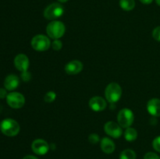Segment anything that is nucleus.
<instances>
[{
  "instance_id": "obj_1",
  "label": "nucleus",
  "mask_w": 160,
  "mask_h": 159,
  "mask_svg": "<svg viewBox=\"0 0 160 159\" xmlns=\"http://www.w3.org/2000/svg\"><path fill=\"white\" fill-rule=\"evenodd\" d=\"M0 129L2 132L7 137H15L20 132V125L16 120L6 118L2 121Z\"/></svg>"
},
{
  "instance_id": "obj_2",
  "label": "nucleus",
  "mask_w": 160,
  "mask_h": 159,
  "mask_svg": "<svg viewBox=\"0 0 160 159\" xmlns=\"http://www.w3.org/2000/svg\"><path fill=\"white\" fill-rule=\"evenodd\" d=\"M66 27L63 23L58 20H53L48 24L46 27V32L49 37L54 39H59L63 36Z\"/></svg>"
},
{
  "instance_id": "obj_3",
  "label": "nucleus",
  "mask_w": 160,
  "mask_h": 159,
  "mask_svg": "<svg viewBox=\"0 0 160 159\" xmlns=\"http://www.w3.org/2000/svg\"><path fill=\"white\" fill-rule=\"evenodd\" d=\"M122 95V89L117 83H111L105 90V96L106 100L111 104L117 102Z\"/></svg>"
},
{
  "instance_id": "obj_4",
  "label": "nucleus",
  "mask_w": 160,
  "mask_h": 159,
  "mask_svg": "<svg viewBox=\"0 0 160 159\" xmlns=\"http://www.w3.org/2000/svg\"><path fill=\"white\" fill-rule=\"evenodd\" d=\"M63 12L64 9L62 5L56 2L52 3L45 8V11H44V17L47 20H53L59 18L61 16H62Z\"/></svg>"
},
{
  "instance_id": "obj_5",
  "label": "nucleus",
  "mask_w": 160,
  "mask_h": 159,
  "mask_svg": "<svg viewBox=\"0 0 160 159\" xmlns=\"http://www.w3.org/2000/svg\"><path fill=\"white\" fill-rule=\"evenodd\" d=\"M31 46L34 50L38 51H46L51 45V41L47 36L43 34L35 35L31 40Z\"/></svg>"
},
{
  "instance_id": "obj_6",
  "label": "nucleus",
  "mask_w": 160,
  "mask_h": 159,
  "mask_svg": "<svg viewBox=\"0 0 160 159\" xmlns=\"http://www.w3.org/2000/svg\"><path fill=\"white\" fill-rule=\"evenodd\" d=\"M134 116L132 111L129 108H123L119 112L117 115L118 124L122 128L131 127L134 122Z\"/></svg>"
},
{
  "instance_id": "obj_7",
  "label": "nucleus",
  "mask_w": 160,
  "mask_h": 159,
  "mask_svg": "<svg viewBox=\"0 0 160 159\" xmlns=\"http://www.w3.org/2000/svg\"><path fill=\"white\" fill-rule=\"evenodd\" d=\"M6 102L12 108H20L25 104V98L18 92H11L6 96Z\"/></svg>"
},
{
  "instance_id": "obj_8",
  "label": "nucleus",
  "mask_w": 160,
  "mask_h": 159,
  "mask_svg": "<svg viewBox=\"0 0 160 159\" xmlns=\"http://www.w3.org/2000/svg\"><path fill=\"white\" fill-rule=\"evenodd\" d=\"M104 130L107 135L113 137V138H119L123 134L122 127L117 123L114 122L109 121L105 124Z\"/></svg>"
},
{
  "instance_id": "obj_9",
  "label": "nucleus",
  "mask_w": 160,
  "mask_h": 159,
  "mask_svg": "<svg viewBox=\"0 0 160 159\" xmlns=\"http://www.w3.org/2000/svg\"><path fill=\"white\" fill-rule=\"evenodd\" d=\"M31 148L34 154L38 155H44L49 150V146L45 140L42 139H37L34 140L31 144Z\"/></svg>"
},
{
  "instance_id": "obj_10",
  "label": "nucleus",
  "mask_w": 160,
  "mask_h": 159,
  "mask_svg": "<svg viewBox=\"0 0 160 159\" xmlns=\"http://www.w3.org/2000/svg\"><path fill=\"white\" fill-rule=\"evenodd\" d=\"M14 65L15 67L22 73V72L28 71L29 67L30 62L28 56L24 54H19L14 59Z\"/></svg>"
},
{
  "instance_id": "obj_11",
  "label": "nucleus",
  "mask_w": 160,
  "mask_h": 159,
  "mask_svg": "<svg viewBox=\"0 0 160 159\" xmlns=\"http://www.w3.org/2000/svg\"><path fill=\"white\" fill-rule=\"evenodd\" d=\"M106 101L104 98L99 96L93 97L89 101V106L91 109L95 112H102L106 108Z\"/></svg>"
},
{
  "instance_id": "obj_12",
  "label": "nucleus",
  "mask_w": 160,
  "mask_h": 159,
  "mask_svg": "<svg viewBox=\"0 0 160 159\" xmlns=\"http://www.w3.org/2000/svg\"><path fill=\"white\" fill-rule=\"evenodd\" d=\"M83 70L82 62L78 60L70 61L66 65L65 71L67 74L76 75L78 74Z\"/></svg>"
},
{
  "instance_id": "obj_13",
  "label": "nucleus",
  "mask_w": 160,
  "mask_h": 159,
  "mask_svg": "<svg viewBox=\"0 0 160 159\" xmlns=\"http://www.w3.org/2000/svg\"><path fill=\"white\" fill-rule=\"evenodd\" d=\"M147 110L148 113L156 117L160 116V100L158 98H152L149 100L147 104Z\"/></svg>"
},
{
  "instance_id": "obj_14",
  "label": "nucleus",
  "mask_w": 160,
  "mask_h": 159,
  "mask_svg": "<svg viewBox=\"0 0 160 159\" xmlns=\"http://www.w3.org/2000/svg\"><path fill=\"white\" fill-rule=\"evenodd\" d=\"M20 84V80H19L18 76L16 75L10 74L7 76L5 79L4 81V86L6 87V90H13Z\"/></svg>"
},
{
  "instance_id": "obj_15",
  "label": "nucleus",
  "mask_w": 160,
  "mask_h": 159,
  "mask_svg": "<svg viewBox=\"0 0 160 159\" xmlns=\"http://www.w3.org/2000/svg\"><path fill=\"white\" fill-rule=\"evenodd\" d=\"M100 146H101V149L102 150L103 152L106 153V154H112L115 151L116 148L115 143L108 137H104L101 140Z\"/></svg>"
},
{
  "instance_id": "obj_16",
  "label": "nucleus",
  "mask_w": 160,
  "mask_h": 159,
  "mask_svg": "<svg viewBox=\"0 0 160 159\" xmlns=\"http://www.w3.org/2000/svg\"><path fill=\"white\" fill-rule=\"evenodd\" d=\"M124 137L126 140L129 142H132L135 140L138 137V132L135 129L131 127L127 128L124 132Z\"/></svg>"
},
{
  "instance_id": "obj_17",
  "label": "nucleus",
  "mask_w": 160,
  "mask_h": 159,
  "mask_svg": "<svg viewBox=\"0 0 160 159\" xmlns=\"http://www.w3.org/2000/svg\"><path fill=\"white\" fill-rule=\"evenodd\" d=\"M120 6L123 10L131 11L135 6L134 0H120Z\"/></svg>"
},
{
  "instance_id": "obj_18",
  "label": "nucleus",
  "mask_w": 160,
  "mask_h": 159,
  "mask_svg": "<svg viewBox=\"0 0 160 159\" xmlns=\"http://www.w3.org/2000/svg\"><path fill=\"white\" fill-rule=\"evenodd\" d=\"M120 159H136V153L131 149H126L120 153Z\"/></svg>"
},
{
  "instance_id": "obj_19",
  "label": "nucleus",
  "mask_w": 160,
  "mask_h": 159,
  "mask_svg": "<svg viewBox=\"0 0 160 159\" xmlns=\"http://www.w3.org/2000/svg\"><path fill=\"white\" fill-rule=\"evenodd\" d=\"M56 98V94L54 91H48L45 94L44 97V101L47 103H51L55 101Z\"/></svg>"
},
{
  "instance_id": "obj_20",
  "label": "nucleus",
  "mask_w": 160,
  "mask_h": 159,
  "mask_svg": "<svg viewBox=\"0 0 160 159\" xmlns=\"http://www.w3.org/2000/svg\"><path fill=\"white\" fill-rule=\"evenodd\" d=\"M52 47L53 50H56V51H59L62 48V44L59 39H56L54 40V41L52 43Z\"/></svg>"
},
{
  "instance_id": "obj_21",
  "label": "nucleus",
  "mask_w": 160,
  "mask_h": 159,
  "mask_svg": "<svg viewBox=\"0 0 160 159\" xmlns=\"http://www.w3.org/2000/svg\"><path fill=\"white\" fill-rule=\"evenodd\" d=\"M152 147L156 151L160 153V136L154 139L152 142Z\"/></svg>"
},
{
  "instance_id": "obj_22",
  "label": "nucleus",
  "mask_w": 160,
  "mask_h": 159,
  "mask_svg": "<svg viewBox=\"0 0 160 159\" xmlns=\"http://www.w3.org/2000/svg\"><path fill=\"white\" fill-rule=\"evenodd\" d=\"M152 37L155 40L160 42V26H157L153 30Z\"/></svg>"
},
{
  "instance_id": "obj_23",
  "label": "nucleus",
  "mask_w": 160,
  "mask_h": 159,
  "mask_svg": "<svg viewBox=\"0 0 160 159\" xmlns=\"http://www.w3.org/2000/svg\"><path fill=\"white\" fill-rule=\"evenodd\" d=\"M144 159H160V157L154 152H148L144 157Z\"/></svg>"
},
{
  "instance_id": "obj_24",
  "label": "nucleus",
  "mask_w": 160,
  "mask_h": 159,
  "mask_svg": "<svg viewBox=\"0 0 160 159\" xmlns=\"http://www.w3.org/2000/svg\"><path fill=\"white\" fill-rule=\"evenodd\" d=\"M88 140L92 143H97L98 141H99V137H98L97 134L92 133L89 136Z\"/></svg>"
},
{
  "instance_id": "obj_25",
  "label": "nucleus",
  "mask_w": 160,
  "mask_h": 159,
  "mask_svg": "<svg viewBox=\"0 0 160 159\" xmlns=\"http://www.w3.org/2000/svg\"><path fill=\"white\" fill-rule=\"evenodd\" d=\"M21 78L23 81H29L31 79V73L28 71L22 72L21 73Z\"/></svg>"
},
{
  "instance_id": "obj_26",
  "label": "nucleus",
  "mask_w": 160,
  "mask_h": 159,
  "mask_svg": "<svg viewBox=\"0 0 160 159\" xmlns=\"http://www.w3.org/2000/svg\"><path fill=\"white\" fill-rule=\"evenodd\" d=\"M7 94H6V90L5 89L0 88V98H6Z\"/></svg>"
},
{
  "instance_id": "obj_27",
  "label": "nucleus",
  "mask_w": 160,
  "mask_h": 159,
  "mask_svg": "<svg viewBox=\"0 0 160 159\" xmlns=\"http://www.w3.org/2000/svg\"><path fill=\"white\" fill-rule=\"evenodd\" d=\"M153 0H140V2L142 3H143V4H151Z\"/></svg>"
},
{
  "instance_id": "obj_28",
  "label": "nucleus",
  "mask_w": 160,
  "mask_h": 159,
  "mask_svg": "<svg viewBox=\"0 0 160 159\" xmlns=\"http://www.w3.org/2000/svg\"><path fill=\"white\" fill-rule=\"evenodd\" d=\"M23 159H38L35 156H33V155H28V156H25Z\"/></svg>"
},
{
  "instance_id": "obj_29",
  "label": "nucleus",
  "mask_w": 160,
  "mask_h": 159,
  "mask_svg": "<svg viewBox=\"0 0 160 159\" xmlns=\"http://www.w3.org/2000/svg\"><path fill=\"white\" fill-rule=\"evenodd\" d=\"M58 1H59V2H62V3H63V2H67L68 1V0H58Z\"/></svg>"
},
{
  "instance_id": "obj_30",
  "label": "nucleus",
  "mask_w": 160,
  "mask_h": 159,
  "mask_svg": "<svg viewBox=\"0 0 160 159\" xmlns=\"http://www.w3.org/2000/svg\"><path fill=\"white\" fill-rule=\"evenodd\" d=\"M156 3L159 5V6H160V0H156Z\"/></svg>"
}]
</instances>
